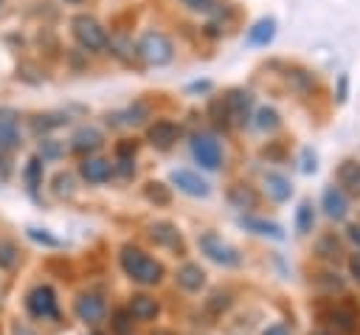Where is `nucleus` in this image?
I'll list each match as a JSON object with an SVG mask.
<instances>
[{"label":"nucleus","mask_w":360,"mask_h":335,"mask_svg":"<svg viewBox=\"0 0 360 335\" xmlns=\"http://www.w3.org/2000/svg\"><path fill=\"white\" fill-rule=\"evenodd\" d=\"M346 96H349V76H346V73H340V76H338V93H335L338 104H343V101H346Z\"/></svg>","instance_id":"obj_37"},{"label":"nucleus","mask_w":360,"mask_h":335,"mask_svg":"<svg viewBox=\"0 0 360 335\" xmlns=\"http://www.w3.org/2000/svg\"><path fill=\"white\" fill-rule=\"evenodd\" d=\"M115 152H118V158H132L135 155V141H121Z\"/></svg>","instance_id":"obj_42"},{"label":"nucleus","mask_w":360,"mask_h":335,"mask_svg":"<svg viewBox=\"0 0 360 335\" xmlns=\"http://www.w3.org/2000/svg\"><path fill=\"white\" fill-rule=\"evenodd\" d=\"M329 318H332V324H335L340 332H354V327H357V312H354L352 307H335V310L329 312Z\"/></svg>","instance_id":"obj_23"},{"label":"nucleus","mask_w":360,"mask_h":335,"mask_svg":"<svg viewBox=\"0 0 360 335\" xmlns=\"http://www.w3.org/2000/svg\"><path fill=\"white\" fill-rule=\"evenodd\" d=\"M228 304H231V296H228V293H214L211 301H208V307H211L214 312H217V310H225Z\"/></svg>","instance_id":"obj_38"},{"label":"nucleus","mask_w":360,"mask_h":335,"mask_svg":"<svg viewBox=\"0 0 360 335\" xmlns=\"http://www.w3.org/2000/svg\"><path fill=\"white\" fill-rule=\"evenodd\" d=\"M278 124H281V118H278V113H276L273 107H259V110H256V127H259V129L273 132Z\"/></svg>","instance_id":"obj_25"},{"label":"nucleus","mask_w":360,"mask_h":335,"mask_svg":"<svg viewBox=\"0 0 360 335\" xmlns=\"http://www.w3.org/2000/svg\"><path fill=\"white\" fill-rule=\"evenodd\" d=\"M200 251H202L211 262H217V265H236V262H239L236 248L228 245L219 234H211V231L200 236Z\"/></svg>","instance_id":"obj_5"},{"label":"nucleus","mask_w":360,"mask_h":335,"mask_svg":"<svg viewBox=\"0 0 360 335\" xmlns=\"http://www.w3.org/2000/svg\"><path fill=\"white\" fill-rule=\"evenodd\" d=\"M349 273H352L354 282L360 284V251H354V253L349 256Z\"/></svg>","instance_id":"obj_41"},{"label":"nucleus","mask_w":360,"mask_h":335,"mask_svg":"<svg viewBox=\"0 0 360 335\" xmlns=\"http://www.w3.org/2000/svg\"><path fill=\"white\" fill-rule=\"evenodd\" d=\"M53 183H56V186H53L56 194H70V191H73V177H70V175H62V172H59Z\"/></svg>","instance_id":"obj_35"},{"label":"nucleus","mask_w":360,"mask_h":335,"mask_svg":"<svg viewBox=\"0 0 360 335\" xmlns=\"http://www.w3.org/2000/svg\"><path fill=\"white\" fill-rule=\"evenodd\" d=\"M264 191H267L276 203H284V200H290L292 186H290V180H287L284 175H278V172H267V175H264Z\"/></svg>","instance_id":"obj_17"},{"label":"nucleus","mask_w":360,"mask_h":335,"mask_svg":"<svg viewBox=\"0 0 360 335\" xmlns=\"http://www.w3.org/2000/svg\"><path fill=\"white\" fill-rule=\"evenodd\" d=\"M284 76H287V82H290V87L295 90V93H309L312 87H315V79H312V73L309 70H304V68H298V65H284Z\"/></svg>","instance_id":"obj_20"},{"label":"nucleus","mask_w":360,"mask_h":335,"mask_svg":"<svg viewBox=\"0 0 360 335\" xmlns=\"http://www.w3.org/2000/svg\"><path fill=\"white\" fill-rule=\"evenodd\" d=\"M228 200L236 206V208H256V203H259V197H256V191L250 189V186H231V191H228Z\"/></svg>","instance_id":"obj_22"},{"label":"nucleus","mask_w":360,"mask_h":335,"mask_svg":"<svg viewBox=\"0 0 360 335\" xmlns=\"http://www.w3.org/2000/svg\"><path fill=\"white\" fill-rule=\"evenodd\" d=\"M39 155H42V158H59V144L51 141V138H45V141L39 144Z\"/></svg>","instance_id":"obj_36"},{"label":"nucleus","mask_w":360,"mask_h":335,"mask_svg":"<svg viewBox=\"0 0 360 335\" xmlns=\"http://www.w3.org/2000/svg\"><path fill=\"white\" fill-rule=\"evenodd\" d=\"M93 335H98V332H93Z\"/></svg>","instance_id":"obj_51"},{"label":"nucleus","mask_w":360,"mask_h":335,"mask_svg":"<svg viewBox=\"0 0 360 335\" xmlns=\"http://www.w3.org/2000/svg\"><path fill=\"white\" fill-rule=\"evenodd\" d=\"M143 194H146L152 203H158V206H166V203L172 200L169 186H166V183H160V180H149V183H146V189H143Z\"/></svg>","instance_id":"obj_26"},{"label":"nucleus","mask_w":360,"mask_h":335,"mask_svg":"<svg viewBox=\"0 0 360 335\" xmlns=\"http://www.w3.org/2000/svg\"><path fill=\"white\" fill-rule=\"evenodd\" d=\"M262 335H290V332H287V327H284V324H273V327H267Z\"/></svg>","instance_id":"obj_43"},{"label":"nucleus","mask_w":360,"mask_h":335,"mask_svg":"<svg viewBox=\"0 0 360 335\" xmlns=\"http://www.w3.org/2000/svg\"><path fill=\"white\" fill-rule=\"evenodd\" d=\"M20 146V115L8 107L0 110V149L14 152Z\"/></svg>","instance_id":"obj_8"},{"label":"nucleus","mask_w":360,"mask_h":335,"mask_svg":"<svg viewBox=\"0 0 360 335\" xmlns=\"http://www.w3.org/2000/svg\"><path fill=\"white\" fill-rule=\"evenodd\" d=\"M104 312H107V304H104V298L98 293H82L76 298V315H79V321L96 324V321L104 318Z\"/></svg>","instance_id":"obj_9"},{"label":"nucleus","mask_w":360,"mask_h":335,"mask_svg":"<svg viewBox=\"0 0 360 335\" xmlns=\"http://www.w3.org/2000/svg\"><path fill=\"white\" fill-rule=\"evenodd\" d=\"M183 6H188L191 11H202V14H211V11H217V0H183Z\"/></svg>","instance_id":"obj_32"},{"label":"nucleus","mask_w":360,"mask_h":335,"mask_svg":"<svg viewBox=\"0 0 360 335\" xmlns=\"http://www.w3.org/2000/svg\"><path fill=\"white\" fill-rule=\"evenodd\" d=\"M28 236H31L34 242L48 245V248H56V245H59V239H56V236H51L48 231H39V228H28Z\"/></svg>","instance_id":"obj_33"},{"label":"nucleus","mask_w":360,"mask_h":335,"mask_svg":"<svg viewBox=\"0 0 360 335\" xmlns=\"http://www.w3.org/2000/svg\"><path fill=\"white\" fill-rule=\"evenodd\" d=\"M301 160H304V163H301L304 172H315V169H318V163H315V152L304 149V152H301Z\"/></svg>","instance_id":"obj_40"},{"label":"nucleus","mask_w":360,"mask_h":335,"mask_svg":"<svg viewBox=\"0 0 360 335\" xmlns=\"http://www.w3.org/2000/svg\"><path fill=\"white\" fill-rule=\"evenodd\" d=\"M177 284H180L183 290H188V293L200 290V287L205 284V273H202V267H200V265L186 262V265L177 270Z\"/></svg>","instance_id":"obj_19"},{"label":"nucleus","mask_w":360,"mask_h":335,"mask_svg":"<svg viewBox=\"0 0 360 335\" xmlns=\"http://www.w3.org/2000/svg\"><path fill=\"white\" fill-rule=\"evenodd\" d=\"M146 113H149V110H146V104H141V101H138L135 107H129V110H127V124H141V121L146 118Z\"/></svg>","instance_id":"obj_34"},{"label":"nucleus","mask_w":360,"mask_h":335,"mask_svg":"<svg viewBox=\"0 0 360 335\" xmlns=\"http://www.w3.org/2000/svg\"><path fill=\"white\" fill-rule=\"evenodd\" d=\"M338 189L360 197V160H343L338 166Z\"/></svg>","instance_id":"obj_14"},{"label":"nucleus","mask_w":360,"mask_h":335,"mask_svg":"<svg viewBox=\"0 0 360 335\" xmlns=\"http://www.w3.org/2000/svg\"><path fill=\"white\" fill-rule=\"evenodd\" d=\"M135 53L146 62V65H166V62H172V56H174V45H172V39L163 34V31H146L141 39H138V45H135Z\"/></svg>","instance_id":"obj_3"},{"label":"nucleus","mask_w":360,"mask_h":335,"mask_svg":"<svg viewBox=\"0 0 360 335\" xmlns=\"http://www.w3.org/2000/svg\"><path fill=\"white\" fill-rule=\"evenodd\" d=\"M321 203H323V211H326V217H332V220H343V217H346V211H349V203H346V191H340L338 186H326V189H323V197H321Z\"/></svg>","instance_id":"obj_13"},{"label":"nucleus","mask_w":360,"mask_h":335,"mask_svg":"<svg viewBox=\"0 0 360 335\" xmlns=\"http://www.w3.org/2000/svg\"><path fill=\"white\" fill-rule=\"evenodd\" d=\"M0 155H3V149H0Z\"/></svg>","instance_id":"obj_50"},{"label":"nucleus","mask_w":360,"mask_h":335,"mask_svg":"<svg viewBox=\"0 0 360 335\" xmlns=\"http://www.w3.org/2000/svg\"><path fill=\"white\" fill-rule=\"evenodd\" d=\"M315 253H321L323 259H338L340 256V242L332 234H326V236H321L315 242Z\"/></svg>","instance_id":"obj_28"},{"label":"nucleus","mask_w":360,"mask_h":335,"mask_svg":"<svg viewBox=\"0 0 360 335\" xmlns=\"http://www.w3.org/2000/svg\"><path fill=\"white\" fill-rule=\"evenodd\" d=\"M70 28H73V37L76 42L84 48V51H104L107 48V28L93 17V14H76L70 20Z\"/></svg>","instance_id":"obj_2"},{"label":"nucleus","mask_w":360,"mask_h":335,"mask_svg":"<svg viewBox=\"0 0 360 335\" xmlns=\"http://www.w3.org/2000/svg\"><path fill=\"white\" fill-rule=\"evenodd\" d=\"M349 236H352V242L360 248V225H349Z\"/></svg>","instance_id":"obj_45"},{"label":"nucleus","mask_w":360,"mask_h":335,"mask_svg":"<svg viewBox=\"0 0 360 335\" xmlns=\"http://www.w3.org/2000/svg\"><path fill=\"white\" fill-rule=\"evenodd\" d=\"M312 225H315V211H312L309 203H301L298 211H295V228H298L301 234H309Z\"/></svg>","instance_id":"obj_27"},{"label":"nucleus","mask_w":360,"mask_h":335,"mask_svg":"<svg viewBox=\"0 0 360 335\" xmlns=\"http://www.w3.org/2000/svg\"><path fill=\"white\" fill-rule=\"evenodd\" d=\"M17 262V248L14 242H0V267H11Z\"/></svg>","instance_id":"obj_31"},{"label":"nucleus","mask_w":360,"mask_h":335,"mask_svg":"<svg viewBox=\"0 0 360 335\" xmlns=\"http://www.w3.org/2000/svg\"><path fill=\"white\" fill-rule=\"evenodd\" d=\"M211 87V82H194V84H188V90H208Z\"/></svg>","instance_id":"obj_46"},{"label":"nucleus","mask_w":360,"mask_h":335,"mask_svg":"<svg viewBox=\"0 0 360 335\" xmlns=\"http://www.w3.org/2000/svg\"><path fill=\"white\" fill-rule=\"evenodd\" d=\"M65 3H73L76 6V3H84V0H65Z\"/></svg>","instance_id":"obj_48"},{"label":"nucleus","mask_w":360,"mask_h":335,"mask_svg":"<svg viewBox=\"0 0 360 335\" xmlns=\"http://www.w3.org/2000/svg\"><path fill=\"white\" fill-rule=\"evenodd\" d=\"M25 307L34 318H59V307H56V293L48 284H39L28 293Z\"/></svg>","instance_id":"obj_6"},{"label":"nucleus","mask_w":360,"mask_h":335,"mask_svg":"<svg viewBox=\"0 0 360 335\" xmlns=\"http://www.w3.org/2000/svg\"><path fill=\"white\" fill-rule=\"evenodd\" d=\"M172 183H174L183 194H188V197H208V191H211L208 180L200 177V175L191 172V169H174V172H172Z\"/></svg>","instance_id":"obj_7"},{"label":"nucleus","mask_w":360,"mask_h":335,"mask_svg":"<svg viewBox=\"0 0 360 335\" xmlns=\"http://www.w3.org/2000/svg\"><path fill=\"white\" fill-rule=\"evenodd\" d=\"M121 267L124 273L138 282V284H158L163 279V265L152 256H146L141 248L135 245H124L121 248Z\"/></svg>","instance_id":"obj_1"},{"label":"nucleus","mask_w":360,"mask_h":335,"mask_svg":"<svg viewBox=\"0 0 360 335\" xmlns=\"http://www.w3.org/2000/svg\"><path fill=\"white\" fill-rule=\"evenodd\" d=\"M152 335H174V332H169V329H158V332H152Z\"/></svg>","instance_id":"obj_47"},{"label":"nucleus","mask_w":360,"mask_h":335,"mask_svg":"<svg viewBox=\"0 0 360 335\" xmlns=\"http://www.w3.org/2000/svg\"><path fill=\"white\" fill-rule=\"evenodd\" d=\"M245 228H250V231H256V234H262V236H273V239H284V231H281V225H276V222H267V220H259V217H242L239 220Z\"/></svg>","instance_id":"obj_21"},{"label":"nucleus","mask_w":360,"mask_h":335,"mask_svg":"<svg viewBox=\"0 0 360 335\" xmlns=\"http://www.w3.org/2000/svg\"><path fill=\"white\" fill-rule=\"evenodd\" d=\"M129 318H132V315H129L127 310H115V315H112V329H115L118 335H129V327H132Z\"/></svg>","instance_id":"obj_30"},{"label":"nucleus","mask_w":360,"mask_h":335,"mask_svg":"<svg viewBox=\"0 0 360 335\" xmlns=\"http://www.w3.org/2000/svg\"><path fill=\"white\" fill-rule=\"evenodd\" d=\"M11 335H37L31 327H25V324H14L11 327Z\"/></svg>","instance_id":"obj_44"},{"label":"nucleus","mask_w":360,"mask_h":335,"mask_svg":"<svg viewBox=\"0 0 360 335\" xmlns=\"http://www.w3.org/2000/svg\"><path fill=\"white\" fill-rule=\"evenodd\" d=\"M101 144H104V135H101L96 127H82V129H76L73 138H70V149L79 152V155H90V152H96Z\"/></svg>","instance_id":"obj_11"},{"label":"nucleus","mask_w":360,"mask_h":335,"mask_svg":"<svg viewBox=\"0 0 360 335\" xmlns=\"http://www.w3.org/2000/svg\"><path fill=\"white\" fill-rule=\"evenodd\" d=\"M0 8H3V0H0Z\"/></svg>","instance_id":"obj_49"},{"label":"nucleus","mask_w":360,"mask_h":335,"mask_svg":"<svg viewBox=\"0 0 360 335\" xmlns=\"http://www.w3.org/2000/svg\"><path fill=\"white\" fill-rule=\"evenodd\" d=\"M65 121H68V115H53V113H48V115H37L34 127H37V129H53V127H62Z\"/></svg>","instance_id":"obj_29"},{"label":"nucleus","mask_w":360,"mask_h":335,"mask_svg":"<svg viewBox=\"0 0 360 335\" xmlns=\"http://www.w3.org/2000/svg\"><path fill=\"white\" fill-rule=\"evenodd\" d=\"M177 135H180L177 124H172V121H166V118H160V121L149 124V129H146L149 144H152V146H158V149H172V146H174V141H177Z\"/></svg>","instance_id":"obj_10"},{"label":"nucleus","mask_w":360,"mask_h":335,"mask_svg":"<svg viewBox=\"0 0 360 335\" xmlns=\"http://www.w3.org/2000/svg\"><path fill=\"white\" fill-rule=\"evenodd\" d=\"M115 169H118V175H124V177H132V175H135L132 158H118V160H115Z\"/></svg>","instance_id":"obj_39"},{"label":"nucleus","mask_w":360,"mask_h":335,"mask_svg":"<svg viewBox=\"0 0 360 335\" xmlns=\"http://www.w3.org/2000/svg\"><path fill=\"white\" fill-rule=\"evenodd\" d=\"M158 301L152 298V296H146V293H138V296H132V301H129V307H127V312L135 318V321H152L155 315H158Z\"/></svg>","instance_id":"obj_16"},{"label":"nucleus","mask_w":360,"mask_h":335,"mask_svg":"<svg viewBox=\"0 0 360 335\" xmlns=\"http://www.w3.org/2000/svg\"><path fill=\"white\" fill-rule=\"evenodd\" d=\"M79 172H82V177L87 183H107L110 175H112V163L104 160V158H84Z\"/></svg>","instance_id":"obj_12"},{"label":"nucleus","mask_w":360,"mask_h":335,"mask_svg":"<svg viewBox=\"0 0 360 335\" xmlns=\"http://www.w3.org/2000/svg\"><path fill=\"white\" fill-rule=\"evenodd\" d=\"M149 236H152L158 245H166V248L183 253V236H180V231H177L172 222H155V225L149 228Z\"/></svg>","instance_id":"obj_15"},{"label":"nucleus","mask_w":360,"mask_h":335,"mask_svg":"<svg viewBox=\"0 0 360 335\" xmlns=\"http://www.w3.org/2000/svg\"><path fill=\"white\" fill-rule=\"evenodd\" d=\"M22 177H25V183H28V189H31V191H37V189H39V183H42V158H39V155H37V158H31V160L25 163Z\"/></svg>","instance_id":"obj_24"},{"label":"nucleus","mask_w":360,"mask_h":335,"mask_svg":"<svg viewBox=\"0 0 360 335\" xmlns=\"http://www.w3.org/2000/svg\"><path fill=\"white\" fill-rule=\"evenodd\" d=\"M273 37H276V20L273 17L256 20L250 25V31H248V42L250 45H267V42H273Z\"/></svg>","instance_id":"obj_18"},{"label":"nucleus","mask_w":360,"mask_h":335,"mask_svg":"<svg viewBox=\"0 0 360 335\" xmlns=\"http://www.w3.org/2000/svg\"><path fill=\"white\" fill-rule=\"evenodd\" d=\"M191 155H194V160L202 169H219V163H222V146H219V141L214 135H205V132H200V135L191 138Z\"/></svg>","instance_id":"obj_4"}]
</instances>
